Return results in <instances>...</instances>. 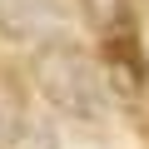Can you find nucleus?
Segmentation results:
<instances>
[{"instance_id":"1","label":"nucleus","mask_w":149,"mask_h":149,"mask_svg":"<svg viewBox=\"0 0 149 149\" xmlns=\"http://www.w3.org/2000/svg\"><path fill=\"white\" fill-rule=\"evenodd\" d=\"M35 85L55 109H65L74 119H100L104 114V80H100L95 60L85 50L65 45V40H50L35 55Z\"/></svg>"},{"instance_id":"2","label":"nucleus","mask_w":149,"mask_h":149,"mask_svg":"<svg viewBox=\"0 0 149 149\" xmlns=\"http://www.w3.org/2000/svg\"><path fill=\"white\" fill-rule=\"evenodd\" d=\"M60 25V10L50 0H0V30L10 40H40Z\"/></svg>"},{"instance_id":"3","label":"nucleus","mask_w":149,"mask_h":149,"mask_svg":"<svg viewBox=\"0 0 149 149\" xmlns=\"http://www.w3.org/2000/svg\"><path fill=\"white\" fill-rule=\"evenodd\" d=\"M85 15H90V25H95L104 40L134 35V30H129V0H85Z\"/></svg>"},{"instance_id":"4","label":"nucleus","mask_w":149,"mask_h":149,"mask_svg":"<svg viewBox=\"0 0 149 149\" xmlns=\"http://www.w3.org/2000/svg\"><path fill=\"white\" fill-rule=\"evenodd\" d=\"M0 149H60V139H55V129H50L45 119L20 114V119L10 124V134H5V144H0Z\"/></svg>"},{"instance_id":"5","label":"nucleus","mask_w":149,"mask_h":149,"mask_svg":"<svg viewBox=\"0 0 149 149\" xmlns=\"http://www.w3.org/2000/svg\"><path fill=\"white\" fill-rule=\"evenodd\" d=\"M0 144H5V119H0Z\"/></svg>"}]
</instances>
